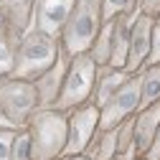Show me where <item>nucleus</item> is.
<instances>
[{"mask_svg": "<svg viewBox=\"0 0 160 160\" xmlns=\"http://www.w3.org/2000/svg\"><path fill=\"white\" fill-rule=\"evenodd\" d=\"M58 53H61V41L33 28L21 38V43H18L15 66H13L10 76L26 79V82H36L41 74H46L56 64Z\"/></svg>", "mask_w": 160, "mask_h": 160, "instance_id": "f257e3e1", "label": "nucleus"}, {"mask_svg": "<svg viewBox=\"0 0 160 160\" xmlns=\"http://www.w3.org/2000/svg\"><path fill=\"white\" fill-rule=\"evenodd\" d=\"M31 142H33V160H56L64 158L66 135H69V117L61 109H38L26 125Z\"/></svg>", "mask_w": 160, "mask_h": 160, "instance_id": "f03ea898", "label": "nucleus"}, {"mask_svg": "<svg viewBox=\"0 0 160 160\" xmlns=\"http://www.w3.org/2000/svg\"><path fill=\"white\" fill-rule=\"evenodd\" d=\"M102 26H104L102 0H76L71 18H69L64 33H61V48L69 56L87 53Z\"/></svg>", "mask_w": 160, "mask_h": 160, "instance_id": "7ed1b4c3", "label": "nucleus"}, {"mask_svg": "<svg viewBox=\"0 0 160 160\" xmlns=\"http://www.w3.org/2000/svg\"><path fill=\"white\" fill-rule=\"evenodd\" d=\"M97 69L99 66L92 61L89 53L71 56V64H69V71H66V79H64V87H61V94H58L53 109L71 112L76 107L92 102L94 82H97Z\"/></svg>", "mask_w": 160, "mask_h": 160, "instance_id": "20e7f679", "label": "nucleus"}, {"mask_svg": "<svg viewBox=\"0 0 160 160\" xmlns=\"http://www.w3.org/2000/svg\"><path fill=\"white\" fill-rule=\"evenodd\" d=\"M0 107L18 125V130H26L28 119L41 109L36 84L26 82V79H15V76L0 79Z\"/></svg>", "mask_w": 160, "mask_h": 160, "instance_id": "39448f33", "label": "nucleus"}, {"mask_svg": "<svg viewBox=\"0 0 160 160\" xmlns=\"http://www.w3.org/2000/svg\"><path fill=\"white\" fill-rule=\"evenodd\" d=\"M69 117V135H66V150L64 158L71 155H84V150L89 148L92 137L99 130V107L94 102H87L82 107H76L71 112H66Z\"/></svg>", "mask_w": 160, "mask_h": 160, "instance_id": "423d86ee", "label": "nucleus"}, {"mask_svg": "<svg viewBox=\"0 0 160 160\" xmlns=\"http://www.w3.org/2000/svg\"><path fill=\"white\" fill-rule=\"evenodd\" d=\"M137 112H140V76L132 74L130 82L99 109V127L114 130L117 125H122L125 119L135 117Z\"/></svg>", "mask_w": 160, "mask_h": 160, "instance_id": "0eeeda50", "label": "nucleus"}, {"mask_svg": "<svg viewBox=\"0 0 160 160\" xmlns=\"http://www.w3.org/2000/svg\"><path fill=\"white\" fill-rule=\"evenodd\" d=\"M76 0H36V31L61 41Z\"/></svg>", "mask_w": 160, "mask_h": 160, "instance_id": "6e6552de", "label": "nucleus"}, {"mask_svg": "<svg viewBox=\"0 0 160 160\" xmlns=\"http://www.w3.org/2000/svg\"><path fill=\"white\" fill-rule=\"evenodd\" d=\"M69 64H71V56L61 48L56 64L33 82L36 84V92H38V107H41V109H53L56 107V99H58V94H61V87H64Z\"/></svg>", "mask_w": 160, "mask_h": 160, "instance_id": "1a4fd4ad", "label": "nucleus"}, {"mask_svg": "<svg viewBox=\"0 0 160 160\" xmlns=\"http://www.w3.org/2000/svg\"><path fill=\"white\" fill-rule=\"evenodd\" d=\"M5 31L21 41V38L36 28V0H0Z\"/></svg>", "mask_w": 160, "mask_h": 160, "instance_id": "9d476101", "label": "nucleus"}, {"mask_svg": "<svg viewBox=\"0 0 160 160\" xmlns=\"http://www.w3.org/2000/svg\"><path fill=\"white\" fill-rule=\"evenodd\" d=\"M152 28H155V21L140 15L135 26H132V36H130V51H127V71L130 74H137L145 69V61H148V53H150V41H152Z\"/></svg>", "mask_w": 160, "mask_h": 160, "instance_id": "9b49d317", "label": "nucleus"}, {"mask_svg": "<svg viewBox=\"0 0 160 160\" xmlns=\"http://www.w3.org/2000/svg\"><path fill=\"white\" fill-rule=\"evenodd\" d=\"M130 71L127 69H117V66H99L97 69V82H94V94H92V102L102 109L109 99L122 89L130 82Z\"/></svg>", "mask_w": 160, "mask_h": 160, "instance_id": "f8f14e48", "label": "nucleus"}, {"mask_svg": "<svg viewBox=\"0 0 160 160\" xmlns=\"http://www.w3.org/2000/svg\"><path fill=\"white\" fill-rule=\"evenodd\" d=\"M158 127H160V102L152 104V107L140 109L135 114V140H137V150H140L142 158L152 148V140H155Z\"/></svg>", "mask_w": 160, "mask_h": 160, "instance_id": "ddd939ff", "label": "nucleus"}, {"mask_svg": "<svg viewBox=\"0 0 160 160\" xmlns=\"http://www.w3.org/2000/svg\"><path fill=\"white\" fill-rule=\"evenodd\" d=\"M89 160H117V127L114 130H102L99 127L97 135L92 137L89 148L84 150Z\"/></svg>", "mask_w": 160, "mask_h": 160, "instance_id": "4468645a", "label": "nucleus"}, {"mask_svg": "<svg viewBox=\"0 0 160 160\" xmlns=\"http://www.w3.org/2000/svg\"><path fill=\"white\" fill-rule=\"evenodd\" d=\"M140 76V109L160 102V66H145Z\"/></svg>", "mask_w": 160, "mask_h": 160, "instance_id": "2eb2a0df", "label": "nucleus"}, {"mask_svg": "<svg viewBox=\"0 0 160 160\" xmlns=\"http://www.w3.org/2000/svg\"><path fill=\"white\" fill-rule=\"evenodd\" d=\"M112 33H114V21H104V26L99 28L97 38L89 46V56L97 66H107L109 58H112Z\"/></svg>", "mask_w": 160, "mask_h": 160, "instance_id": "dca6fc26", "label": "nucleus"}, {"mask_svg": "<svg viewBox=\"0 0 160 160\" xmlns=\"http://www.w3.org/2000/svg\"><path fill=\"white\" fill-rule=\"evenodd\" d=\"M137 158L142 155H140L135 140V117H130L122 125H117V160H137Z\"/></svg>", "mask_w": 160, "mask_h": 160, "instance_id": "f3484780", "label": "nucleus"}, {"mask_svg": "<svg viewBox=\"0 0 160 160\" xmlns=\"http://www.w3.org/2000/svg\"><path fill=\"white\" fill-rule=\"evenodd\" d=\"M18 43H21V41H15L8 31H0V79H5V76L13 74Z\"/></svg>", "mask_w": 160, "mask_h": 160, "instance_id": "a211bd4d", "label": "nucleus"}, {"mask_svg": "<svg viewBox=\"0 0 160 160\" xmlns=\"http://www.w3.org/2000/svg\"><path fill=\"white\" fill-rule=\"evenodd\" d=\"M137 10V0H102V18L104 21H117L119 15H127Z\"/></svg>", "mask_w": 160, "mask_h": 160, "instance_id": "6ab92c4d", "label": "nucleus"}, {"mask_svg": "<svg viewBox=\"0 0 160 160\" xmlns=\"http://www.w3.org/2000/svg\"><path fill=\"white\" fill-rule=\"evenodd\" d=\"M10 160H33V142H31L28 130H18L15 142H13V152H10Z\"/></svg>", "mask_w": 160, "mask_h": 160, "instance_id": "aec40b11", "label": "nucleus"}, {"mask_svg": "<svg viewBox=\"0 0 160 160\" xmlns=\"http://www.w3.org/2000/svg\"><path fill=\"white\" fill-rule=\"evenodd\" d=\"M145 66H160V23H155L152 28V41H150V53Z\"/></svg>", "mask_w": 160, "mask_h": 160, "instance_id": "412c9836", "label": "nucleus"}, {"mask_svg": "<svg viewBox=\"0 0 160 160\" xmlns=\"http://www.w3.org/2000/svg\"><path fill=\"white\" fill-rule=\"evenodd\" d=\"M15 135H18V130H0V160H10Z\"/></svg>", "mask_w": 160, "mask_h": 160, "instance_id": "4be33fe9", "label": "nucleus"}, {"mask_svg": "<svg viewBox=\"0 0 160 160\" xmlns=\"http://www.w3.org/2000/svg\"><path fill=\"white\" fill-rule=\"evenodd\" d=\"M137 10L140 15L150 18V21H160V0H137Z\"/></svg>", "mask_w": 160, "mask_h": 160, "instance_id": "5701e85b", "label": "nucleus"}, {"mask_svg": "<svg viewBox=\"0 0 160 160\" xmlns=\"http://www.w3.org/2000/svg\"><path fill=\"white\" fill-rule=\"evenodd\" d=\"M145 158H148V160H160V127H158V132H155L152 148H150V152H148Z\"/></svg>", "mask_w": 160, "mask_h": 160, "instance_id": "b1692460", "label": "nucleus"}, {"mask_svg": "<svg viewBox=\"0 0 160 160\" xmlns=\"http://www.w3.org/2000/svg\"><path fill=\"white\" fill-rule=\"evenodd\" d=\"M0 130H18V125L13 122V119L5 114V109L0 107Z\"/></svg>", "mask_w": 160, "mask_h": 160, "instance_id": "393cba45", "label": "nucleus"}, {"mask_svg": "<svg viewBox=\"0 0 160 160\" xmlns=\"http://www.w3.org/2000/svg\"><path fill=\"white\" fill-rule=\"evenodd\" d=\"M66 160H89L87 155H71V158H66Z\"/></svg>", "mask_w": 160, "mask_h": 160, "instance_id": "a878e982", "label": "nucleus"}, {"mask_svg": "<svg viewBox=\"0 0 160 160\" xmlns=\"http://www.w3.org/2000/svg\"><path fill=\"white\" fill-rule=\"evenodd\" d=\"M0 31H5V21H3V10H0Z\"/></svg>", "mask_w": 160, "mask_h": 160, "instance_id": "bb28decb", "label": "nucleus"}, {"mask_svg": "<svg viewBox=\"0 0 160 160\" xmlns=\"http://www.w3.org/2000/svg\"><path fill=\"white\" fill-rule=\"evenodd\" d=\"M56 160H66V158H56Z\"/></svg>", "mask_w": 160, "mask_h": 160, "instance_id": "cd10ccee", "label": "nucleus"}, {"mask_svg": "<svg viewBox=\"0 0 160 160\" xmlns=\"http://www.w3.org/2000/svg\"><path fill=\"white\" fill-rule=\"evenodd\" d=\"M137 160H148V158H137Z\"/></svg>", "mask_w": 160, "mask_h": 160, "instance_id": "c85d7f7f", "label": "nucleus"}, {"mask_svg": "<svg viewBox=\"0 0 160 160\" xmlns=\"http://www.w3.org/2000/svg\"><path fill=\"white\" fill-rule=\"evenodd\" d=\"M158 23H160V21H158Z\"/></svg>", "mask_w": 160, "mask_h": 160, "instance_id": "c756f323", "label": "nucleus"}]
</instances>
